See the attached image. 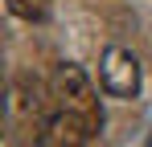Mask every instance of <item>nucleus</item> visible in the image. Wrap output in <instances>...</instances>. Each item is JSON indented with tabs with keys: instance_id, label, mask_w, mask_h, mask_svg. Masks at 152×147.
<instances>
[{
	"instance_id": "nucleus-1",
	"label": "nucleus",
	"mask_w": 152,
	"mask_h": 147,
	"mask_svg": "<svg viewBox=\"0 0 152 147\" xmlns=\"http://www.w3.org/2000/svg\"><path fill=\"white\" fill-rule=\"evenodd\" d=\"M53 102H58V110H66V115H74L86 131H91V139L103 131V106H99V94H95V86H91V78L82 66H58L53 70Z\"/></svg>"
},
{
	"instance_id": "nucleus-2",
	"label": "nucleus",
	"mask_w": 152,
	"mask_h": 147,
	"mask_svg": "<svg viewBox=\"0 0 152 147\" xmlns=\"http://www.w3.org/2000/svg\"><path fill=\"white\" fill-rule=\"evenodd\" d=\"M99 82L103 90L111 98H136L140 94V61H136V53L124 45H111L103 49L99 57Z\"/></svg>"
},
{
	"instance_id": "nucleus-3",
	"label": "nucleus",
	"mask_w": 152,
	"mask_h": 147,
	"mask_svg": "<svg viewBox=\"0 0 152 147\" xmlns=\"http://www.w3.org/2000/svg\"><path fill=\"white\" fill-rule=\"evenodd\" d=\"M12 110H17V119H25L29 127H33V135H41V127L53 119L50 98H45L41 82H37L33 74H17V78H12Z\"/></svg>"
},
{
	"instance_id": "nucleus-4",
	"label": "nucleus",
	"mask_w": 152,
	"mask_h": 147,
	"mask_svg": "<svg viewBox=\"0 0 152 147\" xmlns=\"http://www.w3.org/2000/svg\"><path fill=\"white\" fill-rule=\"evenodd\" d=\"M91 139V131L74 119V115H66V110H53V119L41 127V135H37V147H86Z\"/></svg>"
},
{
	"instance_id": "nucleus-5",
	"label": "nucleus",
	"mask_w": 152,
	"mask_h": 147,
	"mask_svg": "<svg viewBox=\"0 0 152 147\" xmlns=\"http://www.w3.org/2000/svg\"><path fill=\"white\" fill-rule=\"evenodd\" d=\"M4 4H8V12L21 17V21H41V17L50 12V0H4Z\"/></svg>"
}]
</instances>
